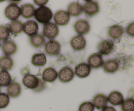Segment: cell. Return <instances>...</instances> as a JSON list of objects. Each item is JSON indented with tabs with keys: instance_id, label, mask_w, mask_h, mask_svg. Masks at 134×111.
Returning a JSON list of instances; mask_svg holds the SVG:
<instances>
[{
	"instance_id": "6da1fadb",
	"label": "cell",
	"mask_w": 134,
	"mask_h": 111,
	"mask_svg": "<svg viewBox=\"0 0 134 111\" xmlns=\"http://www.w3.org/2000/svg\"><path fill=\"white\" fill-rule=\"evenodd\" d=\"M52 12L49 7L46 6H39L35 9L34 16L37 22L41 24H47L49 23L52 18Z\"/></svg>"
},
{
	"instance_id": "7a4b0ae2",
	"label": "cell",
	"mask_w": 134,
	"mask_h": 111,
	"mask_svg": "<svg viewBox=\"0 0 134 111\" xmlns=\"http://www.w3.org/2000/svg\"><path fill=\"white\" fill-rule=\"evenodd\" d=\"M44 52L49 56H56L61 51V44L54 40H49L44 44Z\"/></svg>"
},
{
	"instance_id": "3957f363",
	"label": "cell",
	"mask_w": 134,
	"mask_h": 111,
	"mask_svg": "<svg viewBox=\"0 0 134 111\" xmlns=\"http://www.w3.org/2000/svg\"><path fill=\"white\" fill-rule=\"evenodd\" d=\"M59 34V28L56 24L52 22L44 24L43 29V36L49 40H53Z\"/></svg>"
},
{
	"instance_id": "277c9868",
	"label": "cell",
	"mask_w": 134,
	"mask_h": 111,
	"mask_svg": "<svg viewBox=\"0 0 134 111\" xmlns=\"http://www.w3.org/2000/svg\"><path fill=\"white\" fill-rule=\"evenodd\" d=\"M114 48H115L114 42L109 40H102L97 46V49L99 54L105 56L109 55L110 54H111L113 51Z\"/></svg>"
},
{
	"instance_id": "5b68a950",
	"label": "cell",
	"mask_w": 134,
	"mask_h": 111,
	"mask_svg": "<svg viewBox=\"0 0 134 111\" xmlns=\"http://www.w3.org/2000/svg\"><path fill=\"white\" fill-rule=\"evenodd\" d=\"M75 76L73 69L69 66H65L58 72V77L60 81L63 83H68L71 81Z\"/></svg>"
},
{
	"instance_id": "8992f818",
	"label": "cell",
	"mask_w": 134,
	"mask_h": 111,
	"mask_svg": "<svg viewBox=\"0 0 134 111\" xmlns=\"http://www.w3.org/2000/svg\"><path fill=\"white\" fill-rule=\"evenodd\" d=\"M4 14L7 19L11 21L16 20L20 16V7L17 4L10 3L5 8Z\"/></svg>"
},
{
	"instance_id": "52a82bcc",
	"label": "cell",
	"mask_w": 134,
	"mask_h": 111,
	"mask_svg": "<svg viewBox=\"0 0 134 111\" xmlns=\"http://www.w3.org/2000/svg\"><path fill=\"white\" fill-rule=\"evenodd\" d=\"M40 78L37 77L35 75L30 74H26L22 78V83L25 87L33 91L38 87Z\"/></svg>"
},
{
	"instance_id": "ba28073f",
	"label": "cell",
	"mask_w": 134,
	"mask_h": 111,
	"mask_svg": "<svg viewBox=\"0 0 134 111\" xmlns=\"http://www.w3.org/2000/svg\"><path fill=\"white\" fill-rule=\"evenodd\" d=\"M82 9L86 16H93L99 12V3L95 1H88L84 4Z\"/></svg>"
},
{
	"instance_id": "9c48e42d",
	"label": "cell",
	"mask_w": 134,
	"mask_h": 111,
	"mask_svg": "<svg viewBox=\"0 0 134 111\" xmlns=\"http://www.w3.org/2000/svg\"><path fill=\"white\" fill-rule=\"evenodd\" d=\"M55 24L60 26H65L70 20V16L68 12L64 10H58L54 15Z\"/></svg>"
},
{
	"instance_id": "30bf717a",
	"label": "cell",
	"mask_w": 134,
	"mask_h": 111,
	"mask_svg": "<svg viewBox=\"0 0 134 111\" xmlns=\"http://www.w3.org/2000/svg\"><path fill=\"white\" fill-rule=\"evenodd\" d=\"M1 50L5 56L13 55L15 54L18 50L16 44L13 40H5L1 45Z\"/></svg>"
},
{
	"instance_id": "8fae6325",
	"label": "cell",
	"mask_w": 134,
	"mask_h": 111,
	"mask_svg": "<svg viewBox=\"0 0 134 111\" xmlns=\"http://www.w3.org/2000/svg\"><path fill=\"white\" fill-rule=\"evenodd\" d=\"M104 61L103 57L99 53H94L90 55L88 58V64L91 68L98 69L103 66Z\"/></svg>"
},
{
	"instance_id": "7c38bea8",
	"label": "cell",
	"mask_w": 134,
	"mask_h": 111,
	"mask_svg": "<svg viewBox=\"0 0 134 111\" xmlns=\"http://www.w3.org/2000/svg\"><path fill=\"white\" fill-rule=\"evenodd\" d=\"M74 29L79 35H85L88 33L90 31V25L88 22L85 19H79L75 23Z\"/></svg>"
},
{
	"instance_id": "4fadbf2b",
	"label": "cell",
	"mask_w": 134,
	"mask_h": 111,
	"mask_svg": "<svg viewBox=\"0 0 134 111\" xmlns=\"http://www.w3.org/2000/svg\"><path fill=\"white\" fill-rule=\"evenodd\" d=\"M70 45L75 51H82L86 48V40L82 35H77L71 39Z\"/></svg>"
},
{
	"instance_id": "5bb4252c",
	"label": "cell",
	"mask_w": 134,
	"mask_h": 111,
	"mask_svg": "<svg viewBox=\"0 0 134 111\" xmlns=\"http://www.w3.org/2000/svg\"><path fill=\"white\" fill-rule=\"evenodd\" d=\"M124 33V29L122 26L120 25H113L108 28L107 35L110 38L113 40H117L122 38Z\"/></svg>"
},
{
	"instance_id": "9a60e30c",
	"label": "cell",
	"mask_w": 134,
	"mask_h": 111,
	"mask_svg": "<svg viewBox=\"0 0 134 111\" xmlns=\"http://www.w3.org/2000/svg\"><path fill=\"white\" fill-rule=\"evenodd\" d=\"M91 68L87 63L81 62L77 64L75 68V75L79 78H86L90 75L91 72Z\"/></svg>"
},
{
	"instance_id": "2e32d148",
	"label": "cell",
	"mask_w": 134,
	"mask_h": 111,
	"mask_svg": "<svg viewBox=\"0 0 134 111\" xmlns=\"http://www.w3.org/2000/svg\"><path fill=\"white\" fill-rule=\"evenodd\" d=\"M6 92V94L9 97H13V98H16L21 94L22 87H21L20 84L18 83V82H11L7 87Z\"/></svg>"
},
{
	"instance_id": "e0dca14e",
	"label": "cell",
	"mask_w": 134,
	"mask_h": 111,
	"mask_svg": "<svg viewBox=\"0 0 134 111\" xmlns=\"http://www.w3.org/2000/svg\"><path fill=\"white\" fill-rule=\"evenodd\" d=\"M92 103L94 108H96L98 110H101L107 106L108 104L107 96L103 94H98L93 97Z\"/></svg>"
},
{
	"instance_id": "ac0fdd59",
	"label": "cell",
	"mask_w": 134,
	"mask_h": 111,
	"mask_svg": "<svg viewBox=\"0 0 134 111\" xmlns=\"http://www.w3.org/2000/svg\"><path fill=\"white\" fill-rule=\"evenodd\" d=\"M103 71L107 74H115L119 70L120 65L115 59H108L104 61L103 64Z\"/></svg>"
},
{
	"instance_id": "d6986e66",
	"label": "cell",
	"mask_w": 134,
	"mask_h": 111,
	"mask_svg": "<svg viewBox=\"0 0 134 111\" xmlns=\"http://www.w3.org/2000/svg\"><path fill=\"white\" fill-rule=\"evenodd\" d=\"M58 78V72L54 68L48 67L42 73V79L45 83H53Z\"/></svg>"
},
{
	"instance_id": "ffe728a7",
	"label": "cell",
	"mask_w": 134,
	"mask_h": 111,
	"mask_svg": "<svg viewBox=\"0 0 134 111\" xmlns=\"http://www.w3.org/2000/svg\"><path fill=\"white\" fill-rule=\"evenodd\" d=\"M38 31L39 25L35 21L29 20L23 23V31L27 36H33L37 33Z\"/></svg>"
},
{
	"instance_id": "44dd1931",
	"label": "cell",
	"mask_w": 134,
	"mask_h": 111,
	"mask_svg": "<svg viewBox=\"0 0 134 111\" xmlns=\"http://www.w3.org/2000/svg\"><path fill=\"white\" fill-rule=\"evenodd\" d=\"M108 102L114 106H119L121 105L124 102V98L122 94L119 91H113L109 94L107 97Z\"/></svg>"
},
{
	"instance_id": "7402d4cb",
	"label": "cell",
	"mask_w": 134,
	"mask_h": 111,
	"mask_svg": "<svg viewBox=\"0 0 134 111\" xmlns=\"http://www.w3.org/2000/svg\"><path fill=\"white\" fill-rule=\"evenodd\" d=\"M35 6L30 3H26L20 6V15L25 19H30L34 16Z\"/></svg>"
},
{
	"instance_id": "603a6c76",
	"label": "cell",
	"mask_w": 134,
	"mask_h": 111,
	"mask_svg": "<svg viewBox=\"0 0 134 111\" xmlns=\"http://www.w3.org/2000/svg\"><path fill=\"white\" fill-rule=\"evenodd\" d=\"M68 13L73 17L79 16L83 12L82 6L78 2H71L68 6Z\"/></svg>"
},
{
	"instance_id": "cb8c5ba5",
	"label": "cell",
	"mask_w": 134,
	"mask_h": 111,
	"mask_svg": "<svg viewBox=\"0 0 134 111\" xmlns=\"http://www.w3.org/2000/svg\"><path fill=\"white\" fill-rule=\"evenodd\" d=\"M31 63L35 67H42L47 64V57L44 53H37L32 55Z\"/></svg>"
},
{
	"instance_id": "d4e9b609",
	"label": "cell",
	"mask_w": 134,
	"mask_h": 111,
	"mask_svg": "<svg viewBox=\"0 0 134 111\" xmlns=\"http://www.w3.org/2000/svg\"><path fill=\"white\" fill-rule=\"evenodd\" d=\"M31 45L36 49H39L45 44V38L41 34L37 33L29 38Z\"/></svg>"
},
{
	"instance_id": "484cf974",
	"label": "cell",
	"mask_w": 134,
	"mask_h": 111,
	"mask_svg": "<svg viewBox=\"0 0 134 111\" xmlns=\"http://www.w3.org/2000/svg\"><path fill=\"white\" fill-rule=\"evenodd\" d=\"M14 67V61L9 56L0 57V69L1 70L9 71Z\"/></svg>"
},
{
	"instance_id": "4316f807",
	"label": "cell",
	"mask_w": 134,
	"mask_h": 111,
	"mask_svg": "<svg viewBox=\"0 0 134 111\" xmlns=\"http://www.w3.org/2000/svg\"><path fill=\"white\" fill-rule=\"evenodd\" d=\"M8 27L10 33L13 35H19L23 31V23L18 19L11 21Z\"/></svg>"
},
{
	"instance_id": "83f0119b",
	"label": "cell",
	"mask_w": 134,
	"mask_h": 111,
	"mask_svg": "<svg viewBox=\"0 0 134 111\" xmlns=\"http://www.w3.org/2000/svg\"><path fill=\"white\" fill-rule=\"evenodd\" d=\"M11 76L7 71H0V87H7L11 83Z\"/></svg>"
},
{
	"instance_id": "f1b7e54d",
	"label": "cell",
	"mask_w": 134,
	"mask_h": 111,
	"mask_svg": "<svg viewBox=\"0 0 134 111\" xmlns=\"http://www.w3.org/2000/svg\"><path fill=\"white\" fill-rule=\"evenodd\" d=\"M122 111H134V100L128 98L121 105Z\"/></svg>"
},
{
	"instance_id": "f546056e",
	"label": "cell",
	"mask_w": 134,
	"mask_h": 111,
	"mask_svg": "<svg viewBox=\"0 0 134 111\" xmlns=\"http://www.w3.org/2000/svg\"><path fill=\"white\" fill-rule=\"evenodd\" d=\"M10 31L8 26L0 25V41H5L9 39L10 36Z\"/></svg>"
},
{
	"instance_id": "4dcf8cb0",
	"label": "cell",
	"mask_w": 134,
	"mask_h": 111,
	"mask_svg": "<svg viewBox=\"0 0 134 111\" xmlns=\"http://www.w3.org/2000/svg\"><path fill=\"white\" fill-rule=\"evenodd\" d=\"M10 103V97L6 93L0 92V109H5Z\"/></svg>"
},
{
	"instance_id": "1f68e13d",
	"label": "cell",
	"mask_w": 134,
	"mask_h": 111,
	"mask_svg": "<svg viewBox=\"0 0 134 111\" xmlns=\"http://www.w3.org/2000/svg\"><path fill=\"white\" fill-rule=\"evenodd\" d=\"M94 107L90 101H85L80 105L79 111H94Z\"/></svg>"
},
{
	"instance_id": "d6a6232c",
	"label": "cell",
	"mask_w": 134,
	"mask_h": 111,
	"mask_svg": "<svg viewBox=\"0 0 134 111\" xmlns=\"http://www.w3.org/2000/svg\"><path fill=\"white\" fill-rule=\"evenodd\" d=\"M46 87H47V86H46L45 82H44L42 79H39V85H38V87H37L35 90H34V92H42V91L44 90L45 89Z\"/></svg>"
},
{
	"instance_id": "836d02e7",
	"label": "cell",
	"mask_w": 134,
	"mask_h": 111,
	"mask_svg": "<svg viewBox=\"0 0 134 111\" xmlns=\"http://www.w3.org/2000/svg\"><path fill=\"white\" fill-rule=\"evenodd\" d=\"M126 33L127 35H129L131 37L134 36V22H132L130 23L126 27Z\"/></svg>"
},
{
	"instance_id": "e575fe53",
	"label": "cell",
	"mask_w": 134,
	"mask_h": 111,
	"mask_svg": "<svg viewBox=\"0 0 134 111\" xmlns=\"http://www.w3.org/2000/svg\"><path fill=\"white\" fill-rule=\"evenodd\" d=\"M34 3L39 6H45L48 2V0H34Z\"/></svg>"
},
{
	"instance_id": "d590c367",
	"label": "cell",
	"mask_w": 134,
	"mask_h": 111,
	"mask_svg": "<svg viewBox=\"0 0 134 111\" xmlns=\"http://www.w3.org/2000/svg\"><path fill=\"white\" fill-rule=\"evenodd\" d=\"M102 111H116V109L114 107L111 106H106L103 109H102Z\"/></svg>"
},
{
	"instance_id": "8d00e7d4",
	"label": "cell",
	"mask_w": 134,
	"mask_h": 111,
	"mask_svg": "<svg viewBox=\"0 0 134 111\" xmlns=\"http://www.w3.org/2000/svg\"><path fill=\"white\" fill-rule=\"evenodd\" d=\"M22 0H9V2L10 3H14V4H17V3H19Z\"/></svg>"
},
{
	"instance_id": "74e56055",
	"label": "cell",
	"mask_w": 134,
	"mask_h": 111,
	"mask_svg": "<svg viewBox=\"0 0 134 111\" xmlns=\"http://www.w3.org/2000/svg\"><path fill=\"white\" fill-rule=\"evenodd\" d=\"M5 1H6V0H0V3H2Z\"/></svg>"
},
{
	"instance_id": "f35d334b",
	"label": "cell",
	"mask_w": 134,
	"mask_h": 111,
	"mask_svg": "<svg viewBox=\"0 0 134 111\" xmlns=\"http://www.w3.org/2000/svg\"><path fill=\"white\" fill-rule=\"evenodd\" d=\"M84 1H86V2H88V1H92V0H84Z\"/></svg>"
},
{
	"instance_id": "ab89813d",
	"label": "cell",
	"mask_w": 134,
	"mask_h": 111,
	"mask_svg": "<svg viewBox=\"0 0 134 111\" xmlns=\"http://www.w3.org/2000/svg\"><path fill=\"white\" fill-rule=\"evenodd\" d=\"M1 41H0V48H1Z\"/></svg>"
},
{
	"instance_id": "60d3db41",
	"label": "cell",
	"mask_w": 134,
	"mask_h": 111,
	"mask_svg": "<svg viewBox=\"0 0 134 111\" xmlns=\"http://www.w3.org/2000/svg\"><path fill=\"white\" fill-rule=\"evenodd\" d=\"M0 92H1V87H0Z\"/></svg>"
}]
</instances>
